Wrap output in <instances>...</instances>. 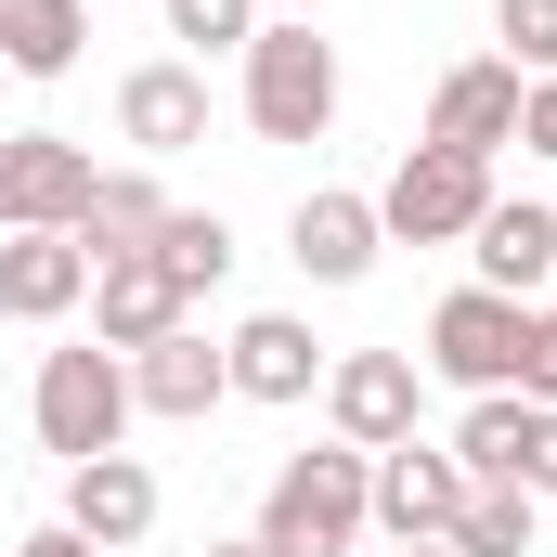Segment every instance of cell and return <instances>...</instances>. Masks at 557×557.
Returning a JSON list of instances; mask_svg holds the SVG:
<instances>
[{
	"instance_id": "1",
	"label": "cell",
	"mask_w": 557,
	"mask_h": 557,
	"mask_svg": "<svg viewBox=\"0 0 557 557\" xmlns=\"http://www.w3.org/2000/svg\"><path fill=\"white\" fill-rule=\"evenodd\" d=\"M376 532V454H350V441H311V454H285L273 493H260V557H350Z\"/></svg>"
},
{
	"instance_id": "2",
	"label": "cell",
	"mask_w": 557,
	"mask_h": 557,
	"mask_svg": "<svg viewBox=\"0 0 557 557\" xmlns=\"http://www.w3.org/2000/svg\"><path fill=\"white\" fill-rule=\"evenodd\" d=\"M234 65H247V131L260 143H324L337 131V39L311 13H260V39Z\"/></svg>"
},
{
	"instance_id": "3",
	"label": "cell",
	"mask_w": 557,
	"mask_h": 557,
	"mask_svg": "<svg viewBox=\"0 0 557 557\" xmlns=\"http://www.w3.org/2000/svg\"><path fill=\"white\" fill-rule=\"evenodd\" d=\"M26 416H39V454H65V467L131 454V363H117L104 337H65V350H39Z\"/></svg>"
},
{
	"instance_id": "4",
	"label": "cell",
	"mask_w": 557,
	"mask_h": 557,
	"mask_svg": "<svg viewBox=\"0 0 557 557\" xmlns=\"http://www.w3.org/2000/svg\"><path fill=\"white\" fill-rule=\"evenodd\" d=\"M480 208H493V169L454 156V143H416V156L376 182V234H389V247H467Z\"/></svg>"
},
{
	"instance_id": "5",
	"label": "cell",
	"mask_w": 557,
	"mask_h": 557,
	"mask_svg": "<svg viewBox=\"0 0 557 557\" xmlns=\"http://www.w3.org/2000/svg\"><path fill=\"white\" fill-rule=\"evenodd\" d=\"M519 337H532V298H493V285H454V298H441V311H428V376H441V389H467V403H480V389H519Z\"/></svg>"
},
{
	"instance_id": "6",
	"label": "cell",
	"mask_w": 557,
	"mask_h": 557,
	"mask_svg": "<svg viewBox=\"0 0 557 557\" xmlns=\"http://www.w3.org/2000/svg\"><path fill=\"white\" fill-rule=\"evenodd\" d=\"M104 156L65 131H0V234H78Z\"/></svg>"
},
{
	"instance_id": "7",
	"label": "cell",
	"mask_w": 557,
	"mask_h": 557,
	"mask_svg": "<svg viewBox=\"0 0 557 557\" xmlns=\"http://www.w3.org/2000/svg\"><path fill=\"white\" fill-rule=\"evenodd\" d=\"M416 416H428V363L416 350H337V363H324V428H337L350 454L416 441Z\"/></svg>"
},
{
	"instance_id": "8",
	"label": "cell",
	"mask_w": 557,
	"mask_h": 557,
	"mask_svg": "<svg viewBox=\"0 0 557 557\" xmlns=\"http://www.w3.org/2000/svg\"><path fill=\"white\" fill-rule=\"evenodd\" d=\"M519 104H532V78H519L506 52H467V65L428 91V131H416V143H454V156H480V169H493V156L519 143Z\"/></svg>"
},
{
	"instance_id": "9",
	"label": "cell",
	"mask_w": 557,
	"mask_h": 557,
	"mask_svg": "<svg viewBox=\"0 0 557 557\" xmlns=\"http://www.w3.org/2000/svg\"><path fill=\"white\" fill-rule=\"evenodd\" d=\"M467 493H480V480H467V467H454V441H428V428L376 454V532H389V545H441Z\"/></svg>"
},
{
	"instance_id": "10",
	"label": "cell",
	"mask_w": 557,
	"mask_h": 557,
	"mask_svg": "<svg viewBox=\"0 0 557 557\" xmlns=\"http://www.w3.org/2000/svg\"><path fill=\"white\" fill-rule=\"evenodd\" d=\"M117 143H131L143 169H156V156H195V143H208V65H182V52L131 65V78H117Z\"/></svg>"
},
{
	"instance_id": "11",
	"label": "cell",
	"mask_w": 557,
	"mask_h": 557,
	"mask_svg": "<svg viewBox=\"0 0 557 557\" xmlns=\"http://www.w3.org/2000/svg\"><path fill=\"white\" fill-rule=\"evenodd\" d=\"M376 247H389V234H376V195H350V182H311V195L285 208V260L311 285H363Z\"/></svg>"
},
{
	"instance_id": "12",
	"label": "cell",
	"mask_w": 557,
	"mask_h": 557,
	"mask_svg": "<svg viewBox=\"0 0 557 557\" xmlns=\"http://www.w3.org/2000/svg\"><path fill=\"white\" fill-rule=\"evenodd\" d=\"M221 363H234V403H324V337L298 324V311H247L234 337H221Z\"/></svg>"
},
{
	"instance_id": "13",
	"label": "cell",
	"mask_w": 557,
	"mask_h": 557,
	"mask_svg": "<svg viewBox=\"0 0 557 557\" xmlns=\"http://www.w3.org/2000/svg\"><path fill=\"white\" fill-rule=\"evenodd\" d=\"M221 403H234V363H221V337H208V324H169L156 350H131V416L195 428V416H221Z\"/></svg>"
},
{
	"instance_id": "14",
	"label": "cell",
	"mask_w": 557,
	"mask_h": 557,
	"mask_svg": "<svg viewBox=\"0 0 557 557\" xmlns=\"http://www.w3.org/2000/svg\"><path fill=\"white\" fill-rule=\"evenodd\" d=\"M156 506H169V493H156L143 454H91V467H65V532L104 545V557H131L143 532H156Z\"/></svg>"
},
{
	"instance_id": "15",
	"label": "cell",
	"mask_w": 557,
	"mask_h": 557,
	"mask_svg": "<svg viewBox=\"0 0 557 557\" xmlns=\"http://www.w3.org/2000/svg\"><path fill=\"white\" fill-rule=\"evenodd\" d=\"M91 311V247L78 234H0V324H65Z\"/></svg>"
},
{
	"instance_id": "16",
	"label": "cell",
	"mask_w": 557,
	"mask_h": 557,
	"mask_svg": "<svg viewBox=\"0 0 557 557\" xmlns=\"http://www.w3.org/2000/svg\"><path fill=\"white\" fill-rule=\"evenodd\" d=\"M467 260H480L493 298H545V285H557V208L493 195V208H480V234H467Z\"/></svg>"
},
{
	"instance_id": "17",
	"label": "cell",
	"mask_w": 557,
	"mask_h": 557,
	"mask_svg": "<svg viewBox=\"0 0 557 557\" xmlns=\"http://www.w3.org/2000/svg\"><path fill=\"white\" fill-rule=\"evenodd\" d=\"M169 324H195V298L156 273V260H104V273H91V337H104L117 363H131V350H156Z\"/></svg>"
},
{
	"instance_id": "18",
	"label": "cell",
	"mask_w": 557,
	"mask_h": 557,
	"mask_svg": "<svg viewBox=\"0 0 557 557\" xmlns=\"http://www.w3.org/2000/svg\"><path fill=\"white\" fill-rule=\"evenodd\" d=\"M156 221H169L156 169H104V182H91V208H78V247H91V273H104V260H143V247H156Z\"/></svg>"
},
{
	"instance_id": "19",
	"label": "cell",
	"mask_w": 557,
	"mask_h": 557,
	"mask_svg": "<svg viewBox=\"0 0 557 557\" xmlns=\"http://www.w3.org/2000/svg\"><path fill=\"white\" fill-rule=\"evenodd\" d=\"M91 52V0H0V65L13 78H65Z\"/></svg>"
},
{
	"instance_id": "20",
	"label": "cell",
	"mask_w": 557,
	"mask_h": 557,
	"mask_svg": "<svg viewBox=\"0 0 557 557\" xmlns=\"http://www.w3.org/2000/svg\"><path fill=\"white\" fill-rule=\"evenodd\" d=\"M143 260H156V273H169V285H182V298H208V285L234 273V221H221V208H169Z\"/></svg>"
},
{
	"instance_id": "21",
	"label": "cell",
	"mask_w": 557,
	"mask_h": 557,
	"mask_svg": "<svg viewBox=\"0 0 557 557\" xmlns=\"http://www.w3.org/2000/svg\"><path fill=\"white\" fill-rule=\"evenodd\" d=\"M519 441H532V403H519V389H480L467 428H454V467H467V480H519Z\"/></svg>"
},
{
	"instance_id": "22",
	"label": "cell",
	"mask_w": 557,
	"mask_h": 557,
	"mask_svg": "<svg viewBox=\"0 0 557 557\" xmlns=\"http://www.w3.org/2000/svg\"><path fill=\"white\" fill-rule=\"evenodd\" d=\"M441 545H454V557H532V493H519V480H480V493L454 506Z\"/></svg>"
},
{
	"instance_id": "23",
	"label": "cell",
	"mask_w": 557,
	"mask_h": 557,
	"mask_svg": "<svg viewBox=\"0 0 557 557\" xmlns=\"http://www.w3.org/2000/svg\"><path fill=\"white\" fill-rule=\"evenodd\" d=\"M169 39H182V65L247 52V39H260V0H169Z\"/></svg>"
},
{
	"instance_id": "24",
	"label": "cell",
	"mask_w": 557,
	"mask_h": 557,
	"mask_svg": "<svg viewBox=\"0 0 557 557\" xmlns=\"http://www.w3.org/2000/svg\"><path fill=\"white\" fill-rule=\"evenodd\" d=\"M493 39L519 78H557V0H493Z\"/></svg>"
},
{
	"instance_id": "25",
	"label": "cell",
	"mask_w": 557,
	"mask_h": 557,
	"mask_svg": "<svg viewBox=\"0 0 557 557\" xmlns=\"http://www.w3.org/2000/svg\"><path fill=\"white\" fill-rule=\"evenodd\" d=\"M519 403H557V311L532 298V337H519Z\"/></svg>"
},
{
	"instance_id": "26",
	"label": "cell",
	"mask_w": 557,
	"mask_h": 557,
	"mask_svg": "<svg viewBox=\"0 0 557 557\" xmlns=\"http://www.w3.org/2000/svg\"><path fill=\"white\" fill-rule=\"evenodd\" d=\"M519 493H532V506L557 493V403H532V441H519Z\"/></svg>"
},
{
	"instance_id": "27",
	"label": "cell",
	"mask_w": 557,
	"mask_h": 557,
	"mask_svg": "<svg viewBox=\"0 0 557 557\" xmlns=\"http://www.w3.org/2000/svg\"><path fill=\"white\" fill-rule=\"evenodd\" d=\"M519 156H557V78H532V104H519Z\"/></svg>"
},
{
	"instance_id": "28",
	"label": "cell",
	"mask_w": 557,
	"mask_h": 557,
	"mask_svg": "<svg viewBox=\"0 0 557 557\" xmlns=\"http://www.w3.org/2000/svg\"><path fill=\"white\" fill-rule=\"evenodd\" d=\"M13 557H104V545H78V532L52 519V532H26V545H13Z\"/></svg>"
},
{
	"instance_id": "29",
	"label": "cell",
	"mask_w": 557,
	"mask_h": 557,
	"mask_svg": "<svg viewBox=\"0 0 557 557\" xmlns=\"http://www.w3.org/2000/svg\"><path fill=\"white\" fill-rule=\"evenodd\" d=\"M260 13H324V0H260Z\"/></svg>"
},
{
	"instance_id": "30",
	"label": "cell",
	"mask_w": 557,
	"mask_h": 557,
	"mask_svg": "<svg viewBox=\"0 0 557 557\" xmlns=\"http://www.w3.org/2000/svg\"><path fill=\"white\" fill-rule=\"evenodd\" d=\"M208 557H260V545H208Z\"/></svg>"
},
{
	"instance_id": "31",
	"label": "cell",
	"mask_w": 557,
	"mask_h": 557,
	"mask_svg": "<svg viewBox=\"0 0 557 557\" xmlns=\"http://www.w3.org/2000/svg\"><path fill=\"white\" fill-rule=\"evenodd\" d=\"M403 557H454V545H403Z\"/></svg>"
}]
</instances>
